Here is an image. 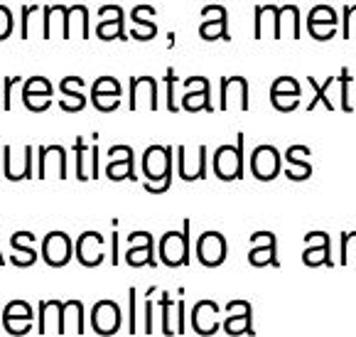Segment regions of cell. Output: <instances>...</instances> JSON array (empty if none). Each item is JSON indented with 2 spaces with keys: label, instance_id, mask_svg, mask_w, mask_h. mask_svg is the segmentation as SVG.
<instances>
[{
  "label": "cell",
  "instance_id": "cell-1",
  "mask_svg": "<svg viewBox=\"0 0 356 337\" xmlns=\"http://www.w3.org/2000/svg\"><path fill=\"white\" fill-rule=\"evenodd\" d=\"M172 146H150L143 153L140 168H143V187L150 195H163L172 185Z\"/></svg>",
  "mask_w": 356,
  "mask_h": 337
},
{
  "label": "cell",
  "instance_id": "cell-2",
  "mask_svg": "<svg viewBox=\"0 0 356 337\" xmlns=\"http://www.w3.org/2000/svg\"><path fill=\"white\" fill-rule=\"evenodd\" d=\"M189 227L192 221L184 219L182 221V232H165L160 237V246H157V253H160V261L170 269H177V266H187L189 264Z\"/></svg>",
  "mask_w": 356,
  "mask_h": 337
},
{
  "label": "cell",
  "instance_id": "cell-3",
  "mask_svg": "<svg viewBox=\"0 0 356 337\" xmlns=\"http://www.w3.org/2000/svg\"><path fill=\"white\" fill-rule=\"evenodd\" d=\"M236 138V146H221L214 150V175L224 182L243 178V133Z\"/></svg>",
  "mask_w": 356,
  "mask_h": 337
},
{
  "label": "cell",
  "instance_id": "cell-4",
  "mask_svg": "<svg viewBox=\"0 0 356 337\" xmlns=\"http://www.w3.org/2000/svg\"><path fill=\"white\" fill-rule=\"evenodd\" d=\"M96 37L104 40V42H111V40H121L126 42V13H123L121 6L115 3H108V6L99 8V25H96Z\"/></svg>",
  "mask_w": 356,
  "mask_h": 337
},
{
  "label": "cell",
  "instance_id": "cell-5",
  "mask_svg": "<svg viewBox=\"0 0 356 337\" xmlns=\"http://www.w3.org/2000/svg\"><path fill=\"white\" fill-rule=\"evenodd\" d=\"M283 170V155L275 146H258L251 153V173L261 182H270Z\"/></svg>",
  "mask_w": 356,
  "mask_h": 337
},
{
  "label": "cell",
  "instance_id": "cell-6",
  "mask_svg": "<svg viewBox=\"0 0 356 337\" xmlns=\"http://www.w3.org/2000/svg\"><path fill=\"white\" fill-rule=\"evenodd\" d=\"M200 37L207 42H229V13L224 6H204L202 8V25H200Z\"/></svg>",
  "mask_w": 356,
  "mask_h": 337
},
{
  "label": "cell",
  "instance_id": "cell-7",
  "mask_svg": "<svg viewBox=\"0 0 356 337\" xmlns=\"http://www.w3.org/2000/svg\"><path fill=\"white\" fill-rule=\"evenodd\" d=\"M74 256V244L69 239L67 232H49L47 237L42 239V261L52 269H64V266L72 261Z\"/></svg>",
  "mask_w": 356,
  "mask_h": 337
},
{
  "label": "cell",
  "instance_id": "cell-8",
  "mask_svg": "<svg viewBox=\"0 0 356 337\" xmlns=\"http://www.w3.org/2000/svg\"><path fill=\"white\" fill-rule=\"evenodd\" d=\"M248 264L263 269V266H273L280 269L278 261V239L273 232H256L251 234V251H248Z\"/></svg>",
  "mask_w": 356,
  "mask_h": 337
},
{
  "label": "cell",
  "instance_id": "cell-9",
  "mask_svg": "<svg viewBox=\"0 0 356 337\" xmlns=\"http://www.w3.org/2000/svg\"><path fill=\"white\" fill-rule=\"evenodd\" d=\"M226 313L229 315L221 322V330L229 337H238V335H256L251 320H253V308L248 301H229L226 303Z\"/></svg>",
  "mask_w": 356,
  "mask_h": 337
},
{
  "label": "cell",
  "instance_id": "cell-10",
  "mask_svg": "<svg viewBox=\"0 0 356 337\" xmlns=\"http://www.w3.org/2000/svg\"><path fill=\"white\" fill-rule=\"evenodd\" d=\"M337 27H339V15L332 6H314L307 15V32L312 35V40L317 42H327L337 35Z\"/></svg>",
  "mask_w": 356,
  "mask_h": 337
},
{
  "label": "cell",
  "instance_id": "cell-11",
  "mask_svg": "<svg viewBox=\"0 0 356 337\" xmlns=\"http://www.w3.org/2000/svg\"><path fill=\"white\" fill-rule=\"evenodd\" d=\"M123 325V313L121 306L113 301H99L91 308V327H94L96 335L111 337L121 330Z\"/></svg>",
  "mask_w": 356,
  "mask_h": 337
},
{
  "label": "cell",
  "instance_id": "cell-12",
  "mask_svg": "<svg viewBox=\"0 0 356 337\" xmlns=\"http://www.w3.org/2000/svg\"><path fill=\"white\" fill-rule=\"evenodd\" d=\"M108 158L113 160L106 165V178L113 180V182H121V180H133L136 182V153H133L131 146H111Z\"/></svg>",
  "mask_w": 356,
  "mask_h": 337
},
{
  "label": "cell",
  "instance_id": "cell-13",
  "mask_svg": "<svg viewBox=\"0 0 356 337\" xmlns=\"http://www.w3.org/2000/svg\"><path fill=\"white\" fill-rule=\"evenodd\" d=\"M128 242L131 249L126 251V264L133 269H140V266H157L155 258V239L150 232H131L128 234Z\"/></svg>",
  "mask_w": 356,
  "mask_h": 337
},
{
  "label": "cell",
  "instance_id": "cell-14",
  "mask_svg": "<svg viewBox=\"0 0 356 337\" xmlns=\"http://www.w3.org/2000/svg\"><path fill=\"white\" fill-rule=\"evenodd\" d=\"M305 242L307 249L302 251V264L309 269H317V266H334L332 261V239L327 232H307L305 234Z\"/></svg>",
  "mask_w": 356,
  "mask_h": 337
},
{
  "label": "cell",
  "instance_id": "cell-15",
  "mask_svg": "<svg viewBox=\"0 0 356 337\" xmlns=\"http://www.w3.org/2000/svg\"><path fill=\"white\" fill-rule=\"evenodd\" d=\"M226 237L221 232H204L197 239V258L207 269H216L226 261Z\"/></svg>",
  "mask_w": 356,
  "mask_h": 337
},
{
  "label": "cell",
  "instance_id": "cell-16",
  "mask_svg": "<svg viewBox=\"0 0 356 337\" xmlns=\"http://www.w3.org/2000/svg\"><path fill=\"white\" fill-rule=\"evenodd\" d=\"M74 258L79 264L86 266V269H94V266L104 264V237L99 232H81L74 244Z\"/></svg>",
  "mask_w": 356,
  "mask_h": 337
},
{
  "label": "cell",
  "instance_id": "cell-17",
  "mask_svg": "<svg viewBox=\"0 0 356 337\" xmlns=\"http://www.w3.org/2000/svg\"><path fill=\"white\" fill-rule=\"evenodd\" d=\"M187 86V94L182 96V109L189 113H197V111H214L211 106V86L207 77H189L184 79Z\"/></svg>",
  "mask_w": 356,
  "mask_h": 337
},
{
  "label": "cell",
  "instance_id": "cell-18",
  "mask_svg": "<svg viewBox=\"0 0 356 337\" xmlns=\"http://www.w3.org/2000/svg\"><path fill=\"white\" fill-rule=\"evenodd\" d=\"M219 111H229L231 106L238 111H248V81L243 77H224L219 81Z\"/></svg>",
  "mask_w": 356,
  "mask_h": 337
},
{
  "label": "cell",
  "instance_id": "cell-19",
  "mask_svg": "<svg viewBox=\"0 0 356 337\" xmlns=\"http://www.w3.org/2000/svg\"><path fill=\"white\" fill-rule=\"evenodd\" d=\"M32 306L27 301H10L3 311V327L8 330V335L13 337H22L30 332L32 327Z\"/></svg>",
  "mask_w": 356,
  "mask_h": 337
},
{
  "label": "cell",
  "instance_id": "cell-20",
  "mask_svg": "<svg viewBox=\"0 0 356 337\" xmlns=\"http://www.w3.org/2000/svg\"><path fill=\"white\" fill-rule=\"evenodd\" d=\"M128 109H147L157 111L160 109V101H157V79L155 77H133L131 79V101H128Z\"/></svg>",
  "mask_w": 356,
  "mask_h": 337
},
{
  "label": "cell",
  "instance_id": "cell-21",
  "mask_svg": "<svg viewBox=\"0 0 356 337\" xmlns=\"http://www.w3.org/2000/svg\"><path fill=\"white\" fill-rule=\"evenodd\" d=\"M3 170H6V178L10 182H20V180H32V163H35V148L25 146L22 148V158H15L13 155V146L3 148Z\"/></svg>",
  "mask_w": 356,
  "mask_h": 337
},
{
  "label": "cell",
  "instance_id": "cell-22",
  "mask_svg": "<svg viewBox=\"0 0 356 337\" xmlns=\"http://www.w3.org/2000/svg\"><path fill=\"white\" fill-rule=\"evenodd\" d=\"M192 327L197 335L211 337L219 332L221 320H219V306L214 301H200L192 311Z\"/></svg>",
  "mask_w": 356,
  "mask_h": 337
},
{
  "label": "cell",
  "instance_id": "cell-23",
  "mask_svg": "<svg viewBox=\"0 0 356 337\" xmlns=\"http://www.w3.org/2000/svg\"><path fill=\"white\" fill-rule=\"evenodd\" d=\"M177 173L184 182H194V180L207 178V146L197 148V158H189L187 148H177Z\"/></svg>",
  "mask_w": 356,
  "mask_h": 337
},
{
  "label": "cell",
  "instance_id": "cell-24",
  "mask_svg": "<svg viewBox=\"0 0 356 337\" xmlns=\"http://www.w3.org/2000/svg\"><path fill=\"white\" fill-rule=\"evenodd\" d=\"M309 150L307 146H290L288 153H285V160H288V170H285V178L290 182H302V180L312 178V163H309Z\"/></svg>",
  "mask_w": 356,
  "mask_h": 337
},
{
  "label": "cell",
  "instance_id": "cell-25",
  "mask_svg": "<svg viewBox=\"0 0 356 337\" xmlns=\"http://www.w3.org/2000/svg\"><path fill=\"white\" fill-rule=\"evenodd\" d=\"M253 37L256 40H275L278 35V6L266 3V6H256L253 10Z\"/></svg>",
  "mask_w": 356,
  "mask_h": 337
},
{
  "label": "cell",
  "instance_id": "cell-26",
  "mask_svg": "<svg viewBox=\"0 0 356 337\" xmlns=\"http://www.w3.org/2000/svg\"><path fill=\"white\" fill-rule=\"evenodd\" d=\"M57 165V178L67 180V150L62 146H44L37 148V180L47 178V165Z\"/></svg>",
  "mask_w": 356,
  "mask_h": 337
},
{
  "label": "cell",
  "instance_id": "cell-27",
  "mask_svg": "<svg viewBox=\"0 0 356 337\" xmlns=\"http://www.w3.org/2000/svg\"><path fill=\"white\" fill-rule=\"evenodd\" d=\"M42 37L57 40L67 37V6H42Z\"/></svg>",
  "mask_w": 356,
  "mask_h": 337
},
{
  "label": "cell",
  "instance_id": "cell-28",
  "mask_svg": "<svg viewBox=\"0 0 356 337\" xmlns=\"http://www.w3.org/2000/svg\"><path fill=\"white\" fill-rule=\"evenodd\" d=\"M40 322H37V330L40 335H47V332H54V335H62V301L57 298H49V301L40 303Z\"/></svg>",
  "mask_w": 356,
  "mask_h": 337
},
{
  "label": "cell",
  "instance_id": "cell-29",
  "mask_svg": "<svg viewBox=\"0 0 356 337\" xmlns=\"http://www.w3.org/2000/svg\"><path fill=\"white\" fill-rule=\"evenodd\" d=\"M89 8L76 3L67 8V37L64 40H89Z\"/></svg>",
  "mask_w": 356,
  "mask_h": 337
},
{
  "label": "cell",
  "instance_id": "cell-30",
  "mask_svg": "<svg viewBox=\"0 0 356 337\" xmlns=\"http://www.w3.org/2000/svg\"><path fill=\"white\" fill-rule=\"evenodd\" d=\"M300 8L288 3L278 8V35L275 40H300Z\"/></svg>",
  "mask_w": 356,
  "mask_h": 337
},
{
  "label": "cell",
  "instance_id": "cell-31",
  "mask_svg": "<svg viewBox=\"0 0 356 337\" xmlns=\"http://www.w3.org/2000/svg\"><path fill=\"white\" fill-rule=\"evenodd\" d=\"M37 242V237L32 232H15L10 237V246L15 249L17 253L22 251V256H13L10 261L15 266H22V269H27V266H32L37 261V251L32 244Z\"/></svg>",
  "mask_w": 356,
  "mask_h": 337
},
{
  "label": "cell",
  "instance_id": "cell-32",
  "mask_svg": "<svg viewBox=\"0 0 356 337\" xmlns=\"http://www.w3.org/2000/svg\"><path fill=\"white\" fill-rule=\"evenodd\" d=\"M64 332L84 335V303L76 298L62 303V335Z\"/></svg>",
  "mask_w": 356,
  "mask_h": 337
},
{
  "label": "cell",
  "instance_id": "cell-33",
  "mask_svg": "<svg viewBox=\"0 0 356 337\" xmlns=\"http://www.w3.org/2000/svg\"><path fill=\"white\" fill-rule=\"evenodd\" d=\"M74 155H76V180L79 182H86L89 180V173H86V163L91 160V146H86L84 138L76 136L74 138Z\"/></svg>",
  "mask_w": 356,
  "mask_h": 337
},
{
  "label": "cell",
  "instance_id": "cell-34",
  "mask_svg": "<svg viewBox=\"0 0 356 337\" xmlns=\"http://www.w3.org/2000/svg\"><path fill=\"white\" fill-rule=\"evenodd\" d=\"M307 81H309V86H312V91H314V99H312V104L307 106V111H312L317 104H322L325 109L334 111V104H332V99H330V91H332V86H334V77H330L325 84H317L312 77H307Z\"/></svg>",
  "mask_w": 356,
  "mask_h": 337
},
{
  "label": "cell",
  "instance_id": "cell-35",
  "mask_svg": "<svg viewBox=\"0 0 356 337\" xmlns=\"http://www.w3.org/2000/svg\"><path fill=\"white\" fill-rule=\"evenodd\" d=\"M22 94H37V96H52L54 86L47 77H30L22 84Z\"/></svg>",
  "mask_w": 356,
  "mask_h": 337
},
{
  "label": "cell",
  "instance_id": "cell-36",
  "mask_svg": "<svg viewBox=\"0 0 356 337\" xmlns=\"http://www.w3.org/2000/svg\"><path fill=\"white\" fill-rule=\"evenodd\" d=\"M339 264H356V232L341 234V251H339Z\"/></svg>",
  "mask_w": 356,
  "mask_h": 337
},
{
  "label": "cell",
  "instance_id": "cell-37",
  "mask_svg": "<svg viewBox=\"0 0 356 337\" xmlns=\"http://www.w3.org/2000/svg\"><path fill=\"white\" fill-rule=\"evenodd\" d=\"M86 96L84 91H64L62 99H59V106H62V111H67V113H76V111H81L86 106Z\"/></svg>",
  "mask_w": 356,
  "mask_h": 337
},
{
  "label": "cell",
  "instance_id": "cell-38",
  "mask_svg": "<svg viewBox=\"0 0 356 337\" xmlns=\"http://www.w3.org/2000/svg\"><path fill=\"white\" fill-rule=\"evenodd\" d=\"M339 22H341V37L344 40H356V6H344Z\"/></svg>",
  "mask_w": 356,
  "mask_h": 337
},
{
  "label": "cell",
  "instance_id": "cell-39",
  "mask_svg": "<svg viewBox=\"0 0 356 337\" xmlns=\"http://www.w3.org/2000/svg\"><path fill=\"white\" fill-rule=\"evenodd\" d=\"M91 94H118L123 96V86L115 77H99L91 86Z\"/></svg>",
  "mask_w": 356,
  "mask_h": 337
},
{
  "label": "cell",
  "instance_id": "cell-40",
  "mask_svg": "<svg viewBox=\"0 0 356 337\" xmlns=\"http://www.w3.org/2000/svg\"><path fill=\"white\" fill-rule=\"evenodd\" d=\"M91 104H94L96 111L101 113H111L121 106V96L118 94H91Z\"/></svg>",
  "mask_w": 356,
  "mask_h": 337
},
{
  "label": "cell",
  "instance_id": "cell-41",
  "mask_svg": "<svg viewBox=\"0 0 356 337\" xmlns=\"http://www.w3.org/2000/svg\"><path fill=\"white\" fill-rule=\"evenodd\" d=\"M273 94H293V96H302L300 91V81L295 77H280V79L273 81L270 86V96Z\"/></svg>",
  "mask_w": 356,
  "mask_h": 337
},
{
  "label": "cell",
  "instance_id": "cell-42",
  "mask_svg": "<svg viewBox=\"0 0 356 337\" xmlns=\"http://www.w3.org/2000/svg\"><path fill=\"white\" fill-rule=\"evenodd\" d=\"M337 84H339V109L351 113L354 106H351V99H349V84H351V77L346 69H341V74L337 77Z\"/></svg>",
  "mask_w": 356,
  "mask_h": 337
},
{
  "label": "cell",
  "instance_id": "cell-43",
  "mask_svg": "<svg viewBox=\"0 0 356 337\" xmlns=\"http://www.w3.org/2000/svg\"><path fill=\"white\" fill-rule=\"evenodd\" d=\"M270 104L275 111L280 113H290L300 106V96H293V94H273L270 96Z\"/></svg>",
  "mask_w": 356,
  "mask_h": 337
},
{
  "label": "cell",
  "instance_id": "cell-44",
  "mask_svg": "<svg viewBox=\"0 0 356 337\" xmlns=\"http://www.w3.org/2000/svg\"><path fill=\"white\" fill-rule=\"evenodd\" d=\"M157 35V25H155V20H150V22H138V25H133V30H131V40H138V42H150L152 37Z\"/></svg>",
  "mask_w": 356,
  "mask_h": 337
},
{
  "label": "cell",
  "instance_id": "cell-45",
  "mask_svg": "<svg viewBox=\"0 0 356 337\" xmlns=\"http://www.w3.org/2000/svg\"><path fill=\"white\" fill-rule=\"evenodd\" d=\"M22 104L32 111V113H42L52 106V96H37V94H22Z\"/></svg>",
  "mask_w": 356,
  "mask_h": 337
},
{
  "label": "cell",
  "instance_id": "cell-46",
  "mask_svg": "<svg viewBox=\"0 0 356 337\" xmlns=\"http://www.w3.org/2000/svg\"><path fill=\"white\" fill-rule=\"evenodd\" d=\"M160 308H163V332L168 337H172L175 327H172V298H170V293H163V298H160Z\"/></svg>",
  "mask_w": 356,
  "mask_h": 337
},
{
  "label": "cell",
  "instance_id": "cell-47",
  "mask_svg": "<svg viewBox=\"0 0 356 337\" xmlns=\"http://www.w3.org/2000/svg\"><path fill=\"white\" fill-rule=\"evenodd\" d=\"M13 30H15V17H13L10 8L0 6V42H6L13 35Z\"/></svg>",
  "mask_w": 356,
  "mask_h": 337
},
{
  "label": "cell",
  "instance_id": "cell-48",
  "mask_svg": "<svg viewBox=\"0 0 356 337\" xmlns=\"http://www.w3.org/2000/svg\"><path fill=\"white\" fill-rule=\"evenodd\" d=\"M165 81H168V111H170V113H177L179 104H177V96H175V84H177V77H175L172 67L165 72Z\"/></svg>",
  "mask_w": 356,
  "mask_h": 337
},
{
  "label": "cell",
  "instance_id": "cell-49",
  "mask_svg": "<svg viewBox=\"0 0 356 337\" xmlns=\"http://www.w3.org/2000/svg\"><path fill=\"white\" fill-rule=\"evenodd\" d=\"M42 8L40 6H22V20H20V37L22 40H30V17L35 15V13H40Z\"/></svg>",
  "mask_w": 356,
  "mask_h": 337
},
{
  "label": "cell",
  "instance_id": "cell-50",
  "mask_svg": "<svg viewBox=\"0 0 356 337\" xmlns=\"http://www.w3.org/2000/svg\"><path fill=\"white\" fill-rule=\"evenodd\" d=\"M155 15H157V10L152 6H136V8H133V13H131V20H133V25H138V22L155 20Z\"/></svg>",
  "mask_w": 356,
  "mask_h": 337
},
{
  "label": "cell",
  "instance_id": "cell-51",
  "mask_svg": "<svg viewBox=\"0 0 356 337\" xmlns=\"http://www.w3.org/2000/svg\"><path fill=\"white\" fill-rule=\"evenodd\" d=\"M20 77H8L6 81H3V109L10 111L13 109V86L20 84Z\"/></svg>",
  "mask_w": 356,
  "mask_h": 337
},
{
  "label": "cell",
  "instance_id": "cell-52",
  "mask_svg": "<svg viewBox=\"0 0 356 337\" xmlns=\"http://www.w3.org/2000/svg\"><path fill=\"white\" fill-rule=\"evenodd\" d=\"M86 81L81 79V77H64L62 84H59V91H84Z\"/></svg>",
  "mask_w": 356,
  "mask_h": 337
},
{
  "label": "cell",
  "instance_id": "cell-53",
  "mask_svg": "<svg viewBox=\"0 0 356 337\" xmlns=\"http://www.w3.org/2000/svg\"><path fill=\"white\" fill-rule=\"evenodd\" d=\"M128 293H131V325H128V332H131V335H138V311H136V295H138V290L136 288H131L128 290Z\"/></svg>",
  "mask_w": 356,
  "mask_h": 337
},
{
  "label": "cell",
  "instance_id": "cell-54",
  "mask_svg": "<svg viewBox=\"0 0 356 337\" xmlns=\"http://www.w3.org/2000/svg\"><path fill=\"white\" fill-rule=\"evenodd\" d=\"M118 239H121V234L113 232V256H111V264H113V266L121 264V251H118Z\"/></svg>",
  "mask_w": 356,
  "mask_h": 337
},
{
  "label": "cell",
  "instance_id": "cell-55",
  "mask_svg": "<svg viewBox=\"0 0 356 337\" xmlns=\"http://www.w3.org/2000/svg\"><path fill=\"white\" fill-rule=\"evenodd\" d=\"M145 335H152V301L145 303Z\"/></svg>",
  "mask_w": 356,
  "mask_h": 337
},
{
  "label": "cell",
  "instance_id": "cell-56",
  "mask_svg": "<svg viewBox=\"0 0 356 337\" xmlns=\"http://www.w3.org/2000/svg\"><path fill=\"white\" fill-rule=\"evenodd\" d=\"M0 266H6V258H3V251H0Z\"/></svg>",
  "mask_w": 356,
  "mask_h": 337
}]
</instances>
